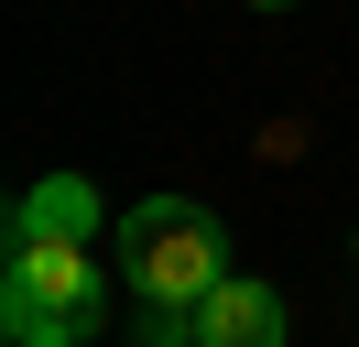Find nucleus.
<instances>
[{
	"label": "nucleus",
	"instance_id": "0eeeda50",
	"mask_svg": "<svg viewBox=\"0 0 359 347\" xmlns=\"http://www.w3.org/2000/svg\"><path fill=\"white\" fill-rule=\"evenodd\" d=\"M348 260H359V239H348Z\"/></svg>",
	"mask_w": 359,
	"mask_h": 347
},
{
	"label": "nucleus",
	"instance_id": "f03ea898",
	"mask_svg": "<svg viewBox=\"0 0 359 347\" xmlns=\"http://www.w3.org/2000/svg\"><path fill=\"white\" fill-rule=\"evenodd\" d=\"M98 304H109V282H98L88 239H11V260H0V337L11 347H88Z\"/></svg>",
	"mask_w": 359,
	"mask_h": 347
},
{
	"label": "nucleus",
	"instance_id": "7ed1b4c3",
	"mask_svg": "<svg viewBox=\"0 0 359 347\" xmlns=\"http://www.w3.org/2000/svg\"><path fill=\"white\" fill-rule=\"evenodd\" d=\"M196 347H283V293L229 271L218 293L196 304Z\"/></svg>",
	"mask_w": 359,
	"mask_h": 347
},
{
	"label": "nucleus",
	"instance_id": "39448f33",
	"mask_svg": "<svg viewBox=\"0 0 359 347\" xmlns=\"http://www.w3.org/2000/svg\"><path fill=\"white\" fill-rule=\"evenodd\" d=\"M142 347H196V315H142Z\"/></svg>",
	"mask_w": 359,
	"mask_h": 347
},
{
	"label": "nucleus",
	"instance_id": "20e7f679",
	"mask_svg": "<svg viewBox=\"0 0 359 347\" xmlns=\"http://www.w3.org/2000/svg\"><path fill=\"white\" fill-rule=\"evenodd\" d=\"M98 185L88 174H44V185L22 195V206H11V239H98Z\"/></svg>",
	"mask_w": 359,
	"mask_h": 347
},
{
	"label": "nucleus",
	"instance_id": "423d86ee",
	"mask_svg": "<svg viewBox=\"0 0 359 347\" xmlns=\"http://www.w3.org/2000/svg\"><path fill=\"white\" fill-rule=\"evenodd\" d=\"M250 11H294V0H250Z\"/></svg>",
	"mask_w": 359,
	"mask_h": 347
},
{
	"label": "nucleus",
	"instance_id": "f257e3e1",
	"mask_svg": "<svg viewBox=\"0 0 359 347\" xmlns=\"http://www.w3.org/2000/svg\"><path fill=\"white\" fill-rule=\"evenodd\" d=\"M120 271H131L142 315H196L229 282V239H218V217L196 195H142L120 217Z\"/></svg>",
	"mask_w": 359,
	"mask_h": 347
}]
</instances>
